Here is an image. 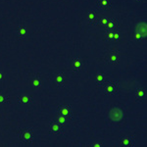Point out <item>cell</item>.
<instances>
[{"label": "cell", "instance_id": "30bf717a", "mask_svg": "<svg viewBox=\"0 0 147 147\" xmlns=\"http://www.w3.org/2000/svg\"><path fill=\"white\" fill-rule=\"evenodd\" d=\"M121 145L123 146H134V136H125L120 140Z\"/></svg>", "mask_w": 147, "mask_h": 147}, {"label": "cell", "instance_id": "ac0fdd59", "mask_svg": "<svg viewBox=\"0 0 147 147\" xmlns=\"http://www.w3.org/2000/svg\"><path fill=\"white\" fill-rule=\"evenodd\" d=\"M136 32H138L142 36L145 37L146 36V25L145 23H139L136 26Z\"/></svg>", "mask_w": 147, "mask_h": 147}, {"label": "cell", "instance_id": "6da1fadb", "mask_svg": "<svg viewBox=\"0 0 147 147\" xmlns=\"http://www.w3.org/2000/svg\"><path fill=\"white\" fill-rule=\"evenodd\" d=\"M119 82H106L105 84L101 86L105 95L117 96L119 95Z\"/></svg>", "mask_w": 147, "mask_h": 147}, {"label": "cell", "instance_id": "8992f818", "mask_svg": "<svg viewBox=\"0 0 147 147\" xmlns=\"http://www.w3.org/2000/svg\"><path fill=\"white\" fill-rule=\"evenodd\" d=\"M64 127L60 125L59 123L50 121V129H49V134H58V136H62L64 134Z\"/></svg>", "mask_w": 147, "mask_h": 147}, {"label": "cell", "instance_id": "5bb4252c", "mask_svg": "<svg viewBox=\"0 0 147 147\" xmlns=\"http://www.w3.org/2000/svg\"><path fill=\"white\" fill-rule=\"evenodd\" d=\"M119 28V21L116 19H110L106 25V30H115Z\"/></svg>", "mask_w": 147, "mask_h": 147}, {"label": "cell", "instance_id": "ba28073f", "mask_svg": "<svg viewBox=\"0 0 147 147\" xmlns=\"http://www.w3.org/2000/svg\"><path fill=\"white\" fill-rule=\"evenodd\" d=\"M82 67H84V60L82 58H73L72 60V69L74 73H79L82 71Z\"/></svg>", "mask_w": 147, "mask_h": 147}, {"label": "cell", "instance_id": "4316f807", "mask_svg": "<svg viewBox=\"0 0 147 147\" xmlns=\"http://www.w3.org/2000/svg\"><path fill=\"white\" fill-rule=\"evenodd\" d=\"M136 1H137V2H141L142 0H136Z\"/></svg>", "mask_w": 147, "mask_h": 147}, {"label": "cell", "instance_id": "cb8c5ba5", "mask_svg": "<svg viewBox=\"0 0 147 147\" xmlns=\"http://www.w3.org/2000/svg\"><path fill=\"white\" fill-rule=\"evenodd\" d=\"M108 21H109V19H107V18H102V19H100V20L98 21V24H100V25L105 26V27H106V25H107Z\"/></svg>", "mask_w": 147, "mask_h": 147}, {"label": "cell", "instance_id": "277c9868", "mask_svg": "<svg viewBox=\"0 0 147 147\" xmlns=\"http://www.w3.org/2000/svg\"><path fill=\"white\" fill-rule=\"evenodd\" d=\"M57 114H60L62 116H65L68 119L73 120L74 114L72 111V106L69 104H60L57 108Z\"/></svg>", "mask_w": 147, "mask_h": 147}, {"label": "cell", "instance_id": "7402d4cb", "mask_svg": "<svg viewBox=\"0 0 147 147\" xmlns=\"http://www.w3.org/2000/svg\"><path fill=\"white\" fill-rule=\"evenodd\" d=\"M114 41H119L120 40V32H119V28H117V30H114V34H113V39Z\"/></svg>", "mask_w": 147, "mask_h": 147}, {"label": "cell", "instance_id": "d6986e66", "mask_svg": "<svg viewBox=\"0 0 147 147\" xmlns=\"http://www.w3.org/2000/svg\"><path fill=\"white\" fill-rule=\"evenodd\" d=\"M17 32H18V38L19 40H24L25 39V36H26V28L24 26H19L17 28Z\"/></svg>", "mask_w": 147, "mask_h": 147}, {"label": "cell", "instance_id": "3957f363", "mask_svg": "<svg viewBox=\"0 0 147 147\" xmlns=\"http://www.w3.org/2000/svg\"><path fill=\"white\" fill-rule=\"evenodd\" d=\"M19 139L26 143H32L34 139V130L32 129H21L19 130Z\"/></svg>", "mask_w": 147, "mask_h": 147}, {"label": "cell", "instance_id": "7a4b0ae2", "mask_svg": "<svg viewBox=\"0 0 147 147\" xmlns=\"http://www.w3.org/2000/svg\"><path fill=\"white\" fill-rule=\"evenodd\" d=\"M119 57H120V51L119 50H112L108 51L105 53V55L103 57L104 62L108 64H112V65H117L119 63Z\"/></svg>", "mask_w": 147, "mask_h": 147}, {"label": "cell", "instance_id": "8fae6325", "mask_svg": "<svg viewBox=\"0 0 147 147\" xmlns=\"http://www.w3.org/2000/svg\"><path fill=\"white\" fill-rule=\"evenodd\" d=\"M18 102L19 104H24V105H32L34 103V99L30 95L24 94V95H21L18 98Z\"/></svg>", "mask_w": 147, "mask_h": 147}, {"label": "cell", "instance_id": "2e32d148", "mask_svg": "<svg viewBox=\"0 0 147 147\" xmlns=\"http://www.w3.org/2000/svg\"><path fill=\"white\" fill-rule=\"evenodd\" d=\"M87 20H88L89 25H97L98 20L96 18V13L93 10H90L87 14Z\"/></svg>", "mask_w": 147, "mask_h": 147}, {"label": "cell", "instance_id": "7c38bea8", "mask_svg": "<svg viewBox=\"0 0 147 147\" xmlns=\"http://www.w3.org/2000/svg\"><path fill=\"white\" fill-rule=\"evenodd\" d=\"M134 93H136V100L137 101H142V100H143L144 97H145V94H146L145 87H143V86L136 87V91H134Z\"/></svg>", "mask_w": 147, "mask_h": 147}, {"label": "cell", "instance_id": "4fadbf2b", "mask_svg": "<svg viewBox=\"0 0 147 147\" xmlns=\"http://www.w3.org/2000/svg\"><path fill=\"white\" fill-rule=\"evenodd\" d=\"M95 80H96V85L98 88H100V87L105 84L107 80H106V78H105V75H104V73H97L96 76H95Z\"/></svg>", "mask_w": 147, "mask_h": 147}, {"label": "cell", "instance_id": "ffe728a7", "mask_svg": "<svg viewBox=\"0 0 147 147\" xmlns=\"http://www.w3.org/2000/svg\"><path fill=\"white\" fill-rule=\"evenodd\" d=\"M9 100H10V98H9L8 94L0 91V104H8Z\"/></svg>", "mask_w": 147, "mask_h": 147}, {"label": "cell", "instance_id": "52a82bcc", "mask_svg": "<svg viewBox=\"0 0 147 147\" xmlns=\"http://www.w3.org/2000/svg\"><path fill=\"white\" fill-rule=\"evenodd\" d=\"M53 82H54V84L57 85L58 88H64L66 85V79H65L64 74L61 72H57L54 74Z\"/></svg>", "mask_w": 147, "mask_h": 147}, {"label": "cell", "instance_id": "e0dca14e", "mask_svg": "<svg viewBox=\"0 0 147 147\" xmlns=\"http://www.w3.org/2000/svg\"><path fill=\"white\" fill-rule=\"evenodd\" d=\"M70 121L71 120L68 119V118L65 117V116H62V115H60V114H57V123L62 125L63 127H65L66 125H68Z\"/></svg>", "mask_w": 147, "mask_h": 147}, {"label": "cell", "instance_id": "d4e9b609", "mask_svg": "<svg viewBox=\"0 0 147 147\" xmlns=\"http://www.w3.org/2000/svg\"><path fill=\"white\" fill-rule=\"evenodd\" d=\"M5 80V76L2 72H0V82H4Z\"/></svg>", "mask_w": 147, "mask_h": 147}, {"label": "cell", "instance_id": "9a60e30c", "mask_svg": "<svg viewBox=\"0 0 147 147\" xmlns=\"http://www.w3.org/2000/svg\"><path fill=\"white\" fill-rule=\"evenodd\" d=\"M32 85L34 87V89H38L41 86V75L40 74H36L35 77L34 78V80H32Z\"/></svg>", "mask_w": 147, "mask_h": 147}, {"label": "cell", "instance_id": "484cf974", "mask_svg": "<svg viewBox=\"0 0 147 147\" xmlns=\"http://www.w3.org/2000/svg\"><path fill=\"white\" fill-rule=\"evenodd\" d=\"M92 146L93 147H101V146H103V143H94V144H92Z\"/></svg>", "mask_w": 147, "mask_h": 147}, {"label": "cell", "instance_id": "9c48e42d", "mask_svg": "<svg viewBox=\"0 0 147 147\" xmlns=\"http://www.w3.org/2000/svg\"><path fill=\"white\" fill-rule=\"evenodd\" d=\"M96 5L99 10L108 11L112 8V0H96Z\"/></svg>", "mask_w": 147, "mask_h": 147}, {"label": "cell", "instance_id": "44dd1931", "mask_svg": "<svg viewBox=\"0 0 147 147\" xmlns=\"http://www.w3.org/2000/svg\"><path fill=\"white\" fill-rule=\"evenodd\" d=\"M113 34H114V30H106L105 32V40H112L113 39Z\"/></svg>", "mask_w": 147, "mask_h": 147}, {"label": "cell", "instance_id": "603a6c76", "mask_svg": "<svg viewBox=\"0 0 147 147\" xmlns=\"http://www.w3.org/2000/svg\"><path fill=\"white\" fill-rule=\"evenodd\" d=\"M134 38L136 39L137 42H141L142 40H143L144 37L142 36V35H141L140 34H139L138 32H136H136L134 34Z\"/></svg>", "mask_w": 147, "mask_h": 147}, {"label": "cell", "instance_id": "5b68a950", "mask_svg": "<svg viewBox=\"0 0 147 147\" xmlns=\"http://www.w3.org/2000/svg\"><path fill=\"white\" fill-rule=\"evenodd\" d=\"M109 117L114 122H121L125 119V113L119 108H113L109 113Z\"/></svg>", "mask_w": 147, "mask_h": 147}]
</instances>
